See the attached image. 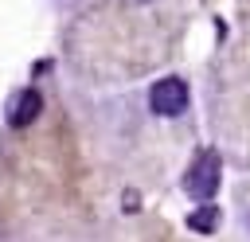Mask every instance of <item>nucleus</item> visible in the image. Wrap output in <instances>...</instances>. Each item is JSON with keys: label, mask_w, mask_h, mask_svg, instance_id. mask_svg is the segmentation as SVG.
I'll return each instance as SVG.
<instances>
[{"label": "nucleus", "mask_w": 250, "mask_h": 242, "mask_svg": "<svg viewBox=\"0 0 250 242\" xmlns=\"http://www.w3.org/2000/svg\"><path fill=\"white\" fill-rule=\"evenodd\" d=\"M219 180H223V164H219V152L203 148V152L191 160L188 176H184V191H188L191 199H199V203H211V195L219 191Z\"/></svg>", "instance_id": "f257e3e1"}, {"label": "nucleus", "mask_w": 250, "mask_h": 242, "mask_svg": "<svg viewBox=\"0 0 250 242\" xmlns=\"http://www.w3.org/2000/svg\"><path fill=\"white\" fill-rule=\"evenodd\" d=\"M148 105H152L156 117H180L188 109V86H184V78H160L148 90Z\"/></svg>", "instance_id": "f03ea898"}, {"label": "nucleus", "mask_w": 250, "mask_h": 242, "mask_svg": "<svg viewBox=\"0 0 250 242\" xmlns=\"http://www.w3.org/2000/svg\"><path fill=\"white\" fill-rule=\"evenodd\" d=\"M39 109H43V98H39L35 90H20V94L8 101V125H12V129H27V125L39 117Z\"/></svg>", "instance_id": "7ed1b4c3"}, {"label": "nucleus", "mask_w": 250, "mask_h": 242, "mask_svg": "<svg viewBox=\"0 0 250 242\" xmlns=\"http://www.w3.org/2000/svg\"><path fill=\"white\" fill-rule=\"evenodd\" d=\"M219 222H223V215H219L215 203H203V207H195V211L188 215V226H191L195 234H215Z\"/></svg>", "instance_id": "20e7f679"}]
</instances>
